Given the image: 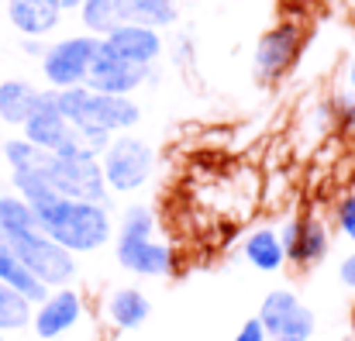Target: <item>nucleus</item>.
Instances as JSON below:
<instances>
[{"mask_svg": "<svg viewBox=\"0 0 355 341\" xmlns=\"http://www.w3.org/2000/svg\"><path fill=\"white\" fill-rule=\"evenodd\" d=\"M114 238H155V214L145 204L124 207L121 221L114 225Z\"/></svg>", "mask_w": 355, "mask_h": 341, "instance_id": "obj_24", "label": "nucleus"}, {"mask_svg": "<svg viewBox=\"0 0 355 341\" xmlns=\"http://www.w3.org/2000/svg\"><path fill=\"white\" fill-rule=\"evenodd\" d=\"M10 183H14L17 197L31 204L38 231H45L66 252L90 255V252H101L114 238V218H111V207L107 204L59 197L35 169L10 173Z\"/></svg>", "mask_w": 355, "mask_h": 341, "instance_id": "obj_1", "label": "nucleus"}, {"mask_svg": "<svg viewBox=\"0 0 355 341\" xmlns=\"http://www.w3.org/2000/svg\"><path fill=\"white\" fill-rule=\"evenodd\" d=\"M97 35H69L52 42L42 52V76L49 83V90H69V87H83L87 73H90V59L97 49Z\"/></svg>", "mask_w": 355, "mask_h": 341, "instance_id": "obj_8", "label": "nucleus"}, {"mask_svg": "<svg viewBox=\"0 0 355 341\" xmlns=\"http://www.w3.org/2000/svg\"><path fill=\"white\" fill-rule=\"evenodd\" d=\"M83 317V297L80 290L73 286H59V290H49V297L42 304H35L31 311V328L42 341L62 338L66 331H73Z\"/></svg>", "mask_w": 355, "mask_h": 341, "instance_id": "obj_12", "label": "nucleus"}, {"mask_svg": "<svg viewBox=\"0 0 355 341\" xmlns=\"http://www.w3.org/2000/svg\"><path fill=\"white\" fill-rule=\"evenodd\" d=\"M59 3H62V10H76L80 7V0H59Z\"/></svg>", "mask_w": 355, "mask_h": 341, "instance_id": "obj_30", "label": "nucleus"}, {"mask_svg": "<svg viewBox=\"0 0 355 341\" xmlns=\"http://www.w3.org/2000/svg\"><path fill=\"white\" fill-rule=\"evenodd\" d=\"M255 321L269 341H311L318 331L314 311L293 290H269L259 304Z\"/></svg>", "mask_w": 355, "mask_h": 341, "instance_id": "obj_6", "label": "nucleus"}, {"mask_svg": "<svg viewBox=\"0 0 355 341\" xmlns=\"http://www.w3.org/2000/svg\"><path fill=\"white\" fill-rule=\"evenodd\" d=\"M114 259L124 272L141 276V279H159L176 269L173 245L159 238H114Z\"/></svg>", "mask_w": 355, "mask_h": 341, "instance_id": "obj_11", "label": "nucleus"}, {"mask_svg": "<svg viewBox=\"0 0 355 341\" xmlns=\"http://www.w3.org/2000/svg\"><path fill=\"white\" fill-rule=\"evenodd\" d=\"M342 124H345V128H349V131L355 134V97L342 104Z\"/></svg>", "mask_w": 355, "mask_h": 341, "instance_id": "obj_29", "label": "nucleus"}, {"mask_svg": "<svg viewBox=\"0 0 355 341\" xmlns=\"http://www.w3.org/2000/svg\"><path fill=\"white\" fill-rule=\"evenodd\" d=\"M38 97H42V90L31 87L28 80H3L0 83V121L21 128L28 121V114L35 111Z\"/></svg>", "mask_w": 355, "mask_h": 341, "instance_id": "obj_19", "label": "nucleus"}, {"mask_svg": "<svg viewBox=\"0 0 355 341\" xmlns=\"http://www.w3.org/2000/svg\"><path fill=\"white\" fill-rule=\"evenodd\" d=\"M352 193H355V169H352Z\"/></svg>", "mask_w": 355, "mask_h": 341, "instance_id": "obj_32", "label": "nucleus"}, {"mask_svg": "<svg viewBox=\"0 0 355 341\" xmlns=\"http://www.w3.org/2000/svg\"><path fill=\"white\" fill-rule=\"evenodd\" d=\"M152 69L148 66H135L128 59H121L118 52L101 38L97 49H94V59H90V73H87V83L90 90L97 94H114V97H131L135 90H141L148 83Z\"/></svg>", "mask_w": 355, "mask_h": 341, "instance_id": "obj_9", "label": "nucleus"}, {"mask_svg": "<svg viewBox=\"0 0 355 341\" xmlns=\"http://www.w3.org/2000/svg\"><path fill=\"white\" fill-rule=\"evenodd\" d=\"M101 169H104V183L111 193H135L155 173V148L131 131L114 134L101 155Z\"/></svg>", "mask_w": 355, "mask_h": 341, "instance_id": "obj_5", "label": "nucleus"}, {"mask_svg": "<svg viewBox=\"0 0 355 341\" xmlns=\"http://www.w3.org/2000/svg\"><path fill=\"white\" fill-rule=\"evenodd\" d=\"M28 227H38L31 204L21 200L17 193H3V197H0V234L28 231Z\"/></svg>", "mask_w": 355, "mask_h": 341, "instance_id": "obj_23", "label": "nucleus"}, {"mask_svg": "<svg viewBox=\"0 0 355 341\" xmlns=\"http://www.w3.org/2000/svg\"><path fill=\"white\" fill-rule=\"evenodd\" d=\"M31 311H35V304H28L21 293H14L10 286L0 283V335L28 328L31 324Z\"/></svg>", "mask_w": 355, "mask_h": 341, "instance_id": "obj_22", "label": "nucleus"}, {"mask_svg": "<svg viewBox=\"0 0 355 341\" xmlns=\"http://www.w3.org/2000/svg\"><path fill=\"white\" fill-rule=\"evenodd\" d=\"M42 180L69 200H90V204H107L111 207V190L104 183V169L101 159H87V155H55L45 152L38 162Z\"/></svg>", "mask_w": 355, "mask_h": 341, "instance_id": "obj_4", "label": "nucleus"}, {"mask_svg": "<svg viewBox=\"0 0 355 341\" xmlns=\"http://www.w3.org/2000/svg\"><path fill=\"white\" fill-rule=\"evenodd\" d=\"M104 42L118 52L121 59L135 62V66H155L166 42H162V31L159 28H148V24H135V21H121L118 28H111L104 35Z\"/></svg>", "mask_w": 355, "mask_h": 341, "instance_id": "obj_14", "label": "nucleus"}, {"mask_svg": "<svg viewBox=\"0 0 355 341\" xmlns=\"http://www.w3.org/2000/svg\"><path fill=\"white\" fill-rule=\"evenodd\" d=\"M335 221H338V231L355 245V193L352 190L338 200V207H335Z\"/></svg>", "mask_w": 355, "mask_h": 341, "instance_id": "obj_26", "label": "nucleus"}, {"mask_svg": "<svg viewBox=\"0 0 355 341\" xmlns=\"http://www.w3.org/2000/svg\"><path fill=\"white\" fill-rule=\"evenodd\" d=\"M62 117L73 128H101L107 134H124L141 121V107L135 97H114V94H97L90 87H69V90H52Z\"/></svg>", "mask_w": 355, "mask_h": 341, "instance_id": "obj_2", "label": "nucleus"}, {"mask_svg": "<svg viewBox=\"0 0 355 341\" xmlns=\"http://www.w3.org/2000/svg\"><path fill=\"white\" fill-rule=\"evenodd\" d=\"M232 341H269V338H266L262 324H259V321L252 317V321H245V324H241V331H238Z\"/></svg>", "mask_w": 355, "mask_h": 341, "instance_id": "obj_27", "label": "nucleus"}, {"mask_svg": "<svg viewBox=\"0 0 355 341\" xmlns=\"http://www.w3.org/2000/svg\"><path fill=\"white\" fill-rule=\"evenodd\" d=\"M338 279H342V286L355 290V252L342 259V265H338Z\"/></svg>", "mask_w": 355, "mask_h": 341, "instance_id": "obj_28", "label": "nucleus"}, {"mask_svg": "<svg viewBox=\"0 0 355 341\" xmlns=\"http://www.w3.org/2000/svg\"><path fill=\"white\" fill-rule=\"evenodd\" d=\"M121 21H135V24H148V28H169L180 17L176 0H118Z\"/></svg>", "mask_w": 355, "mask_h": 341, "instance_id": "obj_20", "label": "nucleus"}, {"mask_svg": "<svg viewBox=\"0 0 355 341\" xmlns=\"http://www.w3.org/2000/svg\"><path fill=\"white\" fill-rule=\"evenodd\" d=\"M0 283L3 286H10L14 293H21L28 304H42L45 297H49V286H42L31 272H28V265L0 241Z\"/></svg>", "mask_w": 355, "mask_h": 341, "instance_id": "obj_18", "label": "nucleus"}, {"mask_svg": "<svg viewBox=\"0 0 355 341\" xmlns=\"http://www.w3.org/2000/svg\"><path fill=\"white\" fill-rule=\"evenodd\" d=\"M152 314V300L138 290V286H121L107 297V317L114 321V328L121 331H135L148 321Z\"/></svg>", "mask_w": 355, "mask_h": 341, "instance_id": "obj_17", "label": "nucleus"}, {"mask_svg": "<svg viewBox=\"0 0 355 341\" xmlns=\"http://www.w3.org/2000/svg\"><path fill=\"white\" fill-rule=\"evenodd\" d=\"M349 87H352V94H355V59H352V66H349Z\"/></svg>", "mask_w": 355, "mask_h": 341, "instance_id": "obj_31", "label": "nucleus"}, {"mask_svg": "<svg viewBox=\"0 0 355 341\" xmlns=\"http://www.w3.org/2000/svg\"><path fill=\"white\" fill-rule=\"evenodd\" d=\"M69 134H73V124L62 117L59 104H55V94L52 90H42L35 111L28 114V121L21 124V138H28L42 152H62V145L69 141Z\"/></svg>", "mask_w": 355, "mask_h": 341, "instance_id": "obj_13", "label": "nucleus"}, {"mask_svg": "<svg viewBox=\"0 0 355 341\" xmlns=\"http://www.w3.org/2000/svg\"><path fill=\"white\" fill-rule=\"evenodd\" d=\"M0 341H3V335H0Z\"/></svg>", "mask_w": 355, "mask_h": 341, "instance_id": "obj_33", "label": "nucleus"}, {"mask_svg": "<svg viewBox=\"0 0 355 341\" xmlns=\"http://www.w3.org/2000/svg\"><path fill=\"white\" fill-rule=\"evenodd\" d=\"M279 241H283V252H286V262L300 265V269H314L318 262H324V255L331 252V234L328 225L314 214H300V218H290L283 231H279Z\"/></svg>", "mask_w": 355, "mask_h": 341, "instance_id": "obj_10", "label": "nucleus"}, {"mask_svg": "<svg viewBox=\"0 0 355 341\" xmlns=\"http://www.w3.org/2000/svg\"><path fill=\"white\" fill-rule=\"evenodd\" d=\"M0 241L28 265V272L49 286V290H59V286H69L80 272L76 265V255L66 252L62 245H55L45 231L38 227H28V231H14V234H0Z\"/></svg>", "mask_w": 355, "mask_h": 341, "instance_id": "obj_3", "label": "nucleus"}, {"mask_svg": "<svg viewBox=\"0 0 355 341\" xmlns=\"http://www.w3.org/2000/svg\"><path fill=\"white\" fill-rule=\"evenodd\" d=\"M59 0H7V17L24 38H45L62 24Z\"/></svg>", "mask_w": 355, "mask_h": 341, "instance_id": "obj_15", "label": "nucleus"}, {"mask_svg": "<svg viewBox=\"0 0 355 341\" xmlns=\"http://www.w3.org/2000/svg\"><path fill=\"white\" fill-rule=\"evenodd\" d=\"M76 14H80V21H83L87 35H97V38H104L111 28H118L121 24L118 0H80Z\"/></svg>", "mask_w": 355, "mask_h": 341, "instance_id": "obj_21", "label": "nucleus"}, {"mask_svg": "<svg viewBox=\"0 0 355 341\" xmlns=\"http://www.w3.org/2000/svg\"><path fill=\"white\" fill-rule=\"evenodd\" d=\"M300 49H304V28H300V21H279L269 31H262V38L255 42V55H252L255 80L266 83V87L279 83L297 66Z\"/></svg>", "mask_w": 355, "mask_h": 341, "instance_id": "obj_7", "label": "nucleus"}, {"mask_svg": "<svg viewBox=\"0 0 355 341\" xmlns=\"http://www.w3.org/2000/svg\"><path fill=\"white\" fill-rule=\"evenodd\" d=\"M42 155L45 152L38 145H31L28 138H7L3 141V159H7L10 173H17V169H38Z\"/></svg>", "mask_w": 355, "mask_h": 341, "instance_id": "obj_25", "label": "nucleus"}, {"mask_svg": "<svg viewBox=\"0 0 355 341\" xmlns=\"http://www.w3.org/2000/svg\"><path fill=\"white\" fill-rule=\"evenodd\" d=\"M241 255L259 272H279L286 265V252H283V241H279L276 227H255L252 234H245Z\"/></svg>", "mask_w": 355, "mask_h": 341, "instance_id": "obj_16", "label": "nucleus"}]
</instances>
